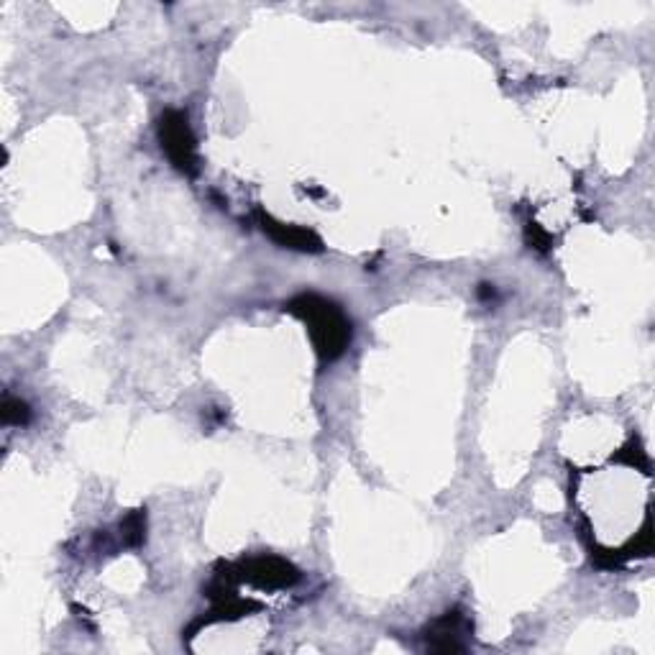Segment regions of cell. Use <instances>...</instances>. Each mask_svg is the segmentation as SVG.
Segmentation results:
<instances>
[{
    "mask_svg": "<svg viewBox=\"0 0 655 655\" xmlns=\"http://www.w3.org/2000/svg\"><path fill=\"white\" fill-rule=\"evenodd\" d=\"M121 540L131 548H139L146 540V512L136 510L121 522Z\"/></svg>",
    "mask_w": 655,
    "mask_h": 655,
    "instance_id": "obj_6",
    "label": "cell"
},
{
    "mask_svg": "<svg viewBox=\"0 0 655 655\" xmlns=\"http://www.w3.org/2000/svg\"><path fill=\"white\" fill-rule=\"evenodd\" d=\"M159 139H162V149L167 151V157L180 172L192 174L198 169V159H195V136L190 131L187 116L180 111H167L159 121Z\"/></svg>",
    "mask_w": 655,
    "mask_h": 655,
    "instance_id": "obj_2",
    "label": "cell"
},
{
    "mask_svg": "<svg viewBox=\"0 0 655 655\" xmlns=\"http://www.w3.org/2000/svg\"><path fill=\"white\" fill-rule=\"evenodd\" d=\"M261 226L269 236L277 241L279 246H285V249H297V251H320V238L315 236L313 231L308 228H297V226H285V223L272 221L269 215H261Z\"/></svg>",
    "mask_w": 655,
    "mask_h": 655,
    "instance_id": "obj_5",
    "label": "cell"
},
{
    "mask_svg": "<svg viewBox=\"0 0 655 655\" xmlns=\"http://www.w3.org/2000/svg\"><path fill=\"white\" fill-rule=\"evenodd\" d=\"M292 315L305 320L313 346L323 361H336L351 343V320L336 302L318 295H300L287 305Z\"/></svg>",
    "mask_w": 655,
    "mask_h": 655,
    "instance_id": "obj_1",
    "label": "cell"
},
{
    "mask_svg": "<svg viewBox=\"0 0 655 655\" xmlns=\"http://www.w3.org/2000/svg\"><path fill=\"white\" fill-rule=\"evenodd\" d=\"M466 627L464 615L453 609L441 620H435L428 630V650L435 653H461L464 643H461V630Z\"/></svg>",
    "mask_w": 655,
    "mask_h": 655,
    "instance_id": "obj_4",
    "label": "cell"
},
{
    "mask_svg": "<svg viewBox=\"0 0 655 655\" xmlns=\"http://www.w3.org/2000/svg\"><path fill=\"white\" fill-rule=\"evenodd\" d=\"M3 423L6 425H29L31 423V407L26 405L24 400H16V397H6L3 400Z\"/></svg>",
    "mask_w": 655,
    "mask_h": 655,
    "instance_id": "obj_7",
    "label": "cell"
},
{
    "mask_svg": "<svg viewBox=\"0 0 655 655\" xmlns=\"http://www.w3.org/2000/svg\"><path fill=\"white\" fill-rule=\"evenodd\" d=\"M241 579L259 586V589H287L300 581V571L282 558L261 556L251 558L241 566Z\"/></svg>",
    "mask_w": 655,
    "mask_h": 655,
    "instance_id": "obj_3",
    "label": "cell"
}]
</instances>
